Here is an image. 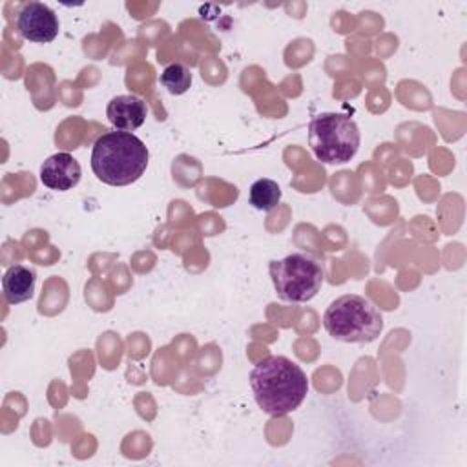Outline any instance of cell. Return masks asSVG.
<instances>
[{"label": "cell", "mask_w": 467, "mask_h": 467, "mask_svg": "<svg viewBox=\"0 0 467 467\" xmlns=\"http://www.w3.org/2000/svg\"><path fill=\"white\" fill-rule=\"evenodd\" d=\"M159 82L171 93V95H182L190 89L192 86V71L188 66L181 64V62H171L168 64L161 77Z\"/></svg>", "instance_id": "11"}, {"label": "cell", "mask_w": 467, "mask_h": 467, "mask_svg": "<svg viewBox=\"0 0 467 467\" xmlns=\"http://www.w3.org/2000/svg\"><path fill=\"white\" fill-rule=\"evenodd\" d=\"M148 161L146 144L130 131L102 133L91 150V170L109 186L135 182L146 171Z\"/></svg>", "instance_id": "2"}, {"label": "cell", "mask_w": 467, "mask_h": 467, "mask_svg": "<svg viewBox=\"0 0 467 467\" xmlns=\"http://www.w3.org/2000/svg\"><path fill=\"white\" fill-rule=\"evenodd\" d=\"M58 27L55 11L42 2H26L16 13V29L29 42H51L58 35Z\"/></svg>", "instance_id": "6"}, {"label": "cell", "mask_w": 467, "mask_h": 467, "mask_svg": "<svg viewBox=\"0 0 467 467\" xmlns=\"http://www.w3.org/2000/svg\"><path fill=\"white\" fill-rule=\"evenodd\" d=\"M146 102L137 95H117L108 102L106 117L119 131H133L146 120Z\"/></svg>", "instance_id": "8"}, {"label": "cell", "mask_w": 467, "mask_h": 467, "mask_svg": "<svg viewBox=\"0 0 467 467\" xmlns=\"http://www.w3.org/2000/svg\"><path fill=\"white\" fill-rule=\"evenodd\" d=\"M359 128L343 113H319L308 124V144L327 164L348 162L359 148Z\"/></svg>", "instance_id": "4"}, {"label": "cell", "mask_w": 467, "mask_h": 467, "mask_svg": "<svg viewBox=\"0 0 467 467\" xmlns=\"http://www.w3.org/2000/svg\"><path fill=\"white\" fill-rule=\"evenodd\" d=\"M281 201V188L274 179H257L248 192V202L261 212L274 210Z\"/></svg>", "instance_id": "10"}, {"label": "cell", "mask_w": 467, "mask_h": 467, "mask_svg": "<svg viewBox=\"0 0 467 467\" xmlns=\"http://www.w3.org/2000/svg\"><path fill=\"white\" fill-rule=\"evenodd\" d=\"M268 268L277 296L288 303L310 301L321 290L325 279L321 261L306 252H294L270 261Z\"/></svg>", "instance_id": "5"}, {"label": "cell", "mask_w": 467, "mask_h": 467, "mask_svg": "<svg viewBox=\"0 0 467 467\" xmlns=\"http://www.w3.org/2000/svg\"><path fill=\"white\" fill-rule=\"evenodd\" d=\"M80 177H82V168L78 161L66 151L47 157L40 166L42 184L57 192H67L75 188Z\"/></svg>", "instance_id": "7"}, {"label": "cell", "mask_w": 467, "mask_h": 467, "mask_svg": "<svg viewBox=\"0 0 467 467\" xmlns=\"http://www.w3.org/2000/svg\"><path fill=\"white\" fill-rule=\"evenodd\" d=\"M323 327L337 341L370 343L383 330V316L367 297L345 294L327 306Z\"/></svg>", "instance_id": "3"}, {"label": "cell", "mask_w": 467, "mask_h": 467, "mask_svg": "<svg viewBox=\"0 0 467 467\" xmlns=\"http://www.w3.org/2000/svg\"><path fill=\"white\" fill-rule=\"evenodd\" d=\"M250 387L259 409L279 418L303 403L308 392V379L296 361L272 354L252 368Z\"/></svg>", "instance_id": "1"}, {"label": "cell", "mask_w": 467, "mask_h": 467, "mask_svg": "<svg viewBox=\"0 0 467 467\" xmlns=\"http://www.w3.org/2000/svg\"><path fill=\"white\" fill-rule=\"evenodd\" d=\"M36 285V274L26 265H13L4 272L2 290L4 299L9 305H18L33 297Z\"/></svg>", "instance_id": "9"}]
</instances>
